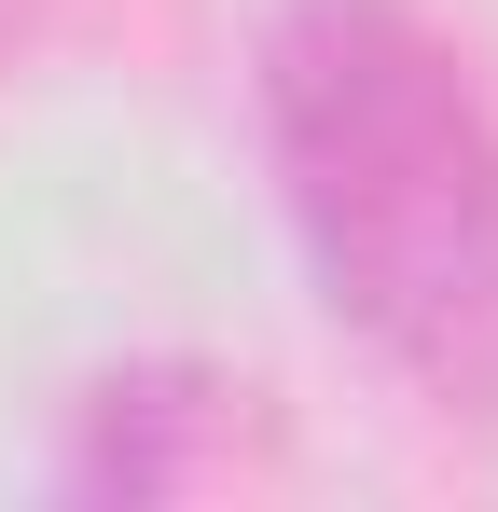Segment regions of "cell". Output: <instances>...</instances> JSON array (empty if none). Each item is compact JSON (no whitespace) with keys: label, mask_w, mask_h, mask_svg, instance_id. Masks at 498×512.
Here are the masks:
<instances>
[{"label":"cell","mask_w":498,"mask_h":512,"mask_svg":"<svg viewBox=\"0 0 498 512\" xmlns=\"http://www.w3.org/2000/svg\"><path fill=\"white\" fill-rule=\"evenodd\" d=\"M236 402H249V388L208 374V360L97 374L70 457H56V485H70V499H180V485H208V471L236 457Z\"/></svg>","instance_id":"obj_2"},{"label":"cell","mask_w":498,"mask_h":512,"mask_svg":"<svg viewBox=\"0 0 498 512\" xmlns=\"http://www.w3.org/2000/svg\"><path fill=\"white\" fill-rule=\"evenodd\" d=\"M42 14H56V0H0V70H14V56L42 42Z\"/></svg>","instance_id":"obj_3"},{"label":"cell","mask_w":498,"mask_h":512,"mask_svg":"<svg viewBox=\"0 0 498 512\" xmlns=\"http://www.w3.org/2000/svg\"><path fill=\"white\" fill-rule=\"evenodd\" d=\"M249 111L319 319L429 416H498V97L471 42L415 0H277Z\"/></svg>","instance_id":"obj_1"}]
</instances>
